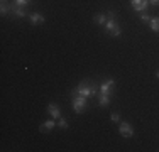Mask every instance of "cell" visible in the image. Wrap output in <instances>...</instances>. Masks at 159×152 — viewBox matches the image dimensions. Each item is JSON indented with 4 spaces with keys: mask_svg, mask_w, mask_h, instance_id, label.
Returning a JSON list of instances; mask_svg holds the SVG:
<instances>
[{
    "mask_svg": "<svg viewBox=\"0 0 159 152\" xmlns=\"http://www.w3.org/2000/svg\"><path fill=\"white\" fill-rule=\"evenodd\" d=\"M56 125H58V123H56V120H54V118H51V120H46V122H44V123H43V125H41V127H39V132L52 130V128H54Z\"/></svg>",
    "mask_w": 159,
    "mask_h": 152,
    "instance_id": "obj_9",
    "label": "cell"
},
{
    "mask_svg": "<svg viewBox=\"0 0 159 152\" xmlns=\"http://www.w3.org/2000/svg\"><path fill=\"white\" fill-rule=\"evenodd\" d=\"M93 20H95V24H98V25H105V22L108 20V15L100 12V14H97L95 17H93Z\"/></svg>",
    "mask_w": 159,
    "mask_h": 152,
    "instance_id": "obj_10",
    "label": "cell"
},
{
    "mask_svg": "<svg viewBox=\"0 0 159 152\" xmlns=\"http://www.w3.org/2000/svg\"><path fill=\"white\" fill-rule=\"evenodd\" d=\"M88 106V98L81 96V95H75L73 96V110L76 113H83Z\"/></svg>",
    "mask_w": 159,
    "mask_h": 152,
    "instance_id": "obj_3",
    "label": "cell"
},
{
    "mask_svg": "<svg viewBox=\"0 0 159 152\" xmlns=\"http://www.w3.org/2000/svg\"><path fill=\"white\" fill-rule=\"evenodd\" d=\"M113 88H115V79H113V78H107V79H105V81L102 83L100 86H98L100 93H105V95H108V96H112Z\"/></svg>",
    "mask_w": 159,
    "mask_h": 152,
    "instance_id": "obj_4",
    "label": "cell"
},
{
    "mask_svg": "<svg viewBox=\"0 0 159 152\" xmlns=\"http://www.w3.org/2000/svg\"><path fill=\"white\" fill-rule=\"evenodd\" d=\"M149 3H151L152 7H157V5H159V0H149Z\"/></svg>",
    "mask_w": 159,
    "mask_h": 152,
    "instance_id": "obj_19",
    "label": "cell"
},
{
    "mask_svg": "<svg viewBox=\"0 0 159 152\" xmlns=\"http://www.w3.org/2000/svg\"><path fill=\"white\" fill-rule=\"evenodd\" d=\"M130 5H132V9L137 10V12H146L151 3H149V0H130Z\"/></svg>",
    "mask_w": 159,
    "mask_h": 152,
    "instance_id": "obj_5",
    "label": "cell"
},
{
    "mask_svg": "<svg viewBox=\"0 0 159 152\" xmlns=\"http://www.w3.org/2000/svg\"><path fill=\"white\" fill-rule=\"evenodd\" d=\"M149 24H151V30L152 32H159V17H152L149 20Z\"/></svg>",
    "mask_w": 159,
    "mask_h": 152,
    "instance_id": "obj_13",
    "label": "cell"
},
{
    "mask_svg": "<svg viewBox=\"0 0 159 152\" xmlns=\"http://www.w3.org/2000/svg\"><path fill=\"white\" fill-rule=\"evenodd\" d=\"M27 17H29V20H31V24H32V25H41V24H44V20H46V19H44V15L41 14V12L29 14Z\"/></svg>",
    "mask_w": 159,
    "mask_h": 152,
    "instance_id": "obj_7",
    "label": "cell"
},
{
    "mask_svg": "<svg viewBox=\"0 0 159 152\" xmlns=\"http://www.w3.org/2000/svg\"><path fill=\"white\" fill-rule=\"evenodd\" d=\"M58 127H59V128H68V122H66V118L59 117V118H58Z\"/></svg>",
    "mask_w": 159,
    "mask_h": 152,
    "instance_id": "obj_16",
    "label": "cell"
},
{
    "mask_svg": "<svg viewBox=\"0 0 159 152\" xmlns=\"http://www.w3.org/2000/svg\"><path fill=\"white\" fill-rule=\"evenodd\" d=\"M9 12H12V5H7V2H2V7H0V14L7 15Z\"/></svg>",
    "mask_w": 159,
    "mask_h": 152,
    "instance_id": "obj_14",
    "label": "cell"
},
{
    "mask_svg": "<svg viewBox=\"0 0 159 152\" xmlns=\"http://www.w3.org/2000/svg\"><path fill=\"white\" fill-rule=\"evenodd\" d=\"M110 118H112V122H117V123H119L120 122V113H112Z\"/></svg>",
    "mask_w": 159,
    "mask_h": 152,
    "instance_id": "obj_17",
    "label": "cell"
},
{
    "mask_svg": "<svg viewBox=\"0 0 159 152\" xmlns=\"http://www.w3.org/2000/svg\"><path fill=\"white\" fill-rule=\"evenodd\" d=\"M12 12H14V15L16 17H19V19H22V17H27V12H25V9L24 7H16V5H12Z\"/></svg>",
    "mask_w": 159,
    "mask_h": 152,
    "instance_id": "obj_11",
    "label": "cell"
},
{
    "mask_svg": "<svg viewBox=\"0 0 159 152\" xmlns=\"http://www.w3.org/2000/svg\"><path fill=\"white\" fill-rule=\"evenodd\" d=\"M107 15H108V20L105 22V30H107L110 36H113V37L122 36V27H120L119 22L115 20V14L110 10V12H107Z\"/></svg>",
    "mask_w": 159,
    "mask_h": 152,
    "instance_id": "obj_2",
    "label": "cell"
},
{
    "mask_svg": "<svg viewBox=\"0 0 159 152\" xmlns=\"http://www.w3.org/2000/svg\"><path fill=\"white\" fill-rule=\"evenodd\" d=\"M97 96H98V105L100 106H108L110 105V96H108V95L100 93V95H97Z\"/></svg>",
    "mask_w": 159,
    "mask_h": 152,
    "instance_id": "obj_12",
    "label": "cell"
},
{
    "mask_svg": "<svg viewBox=\"0 0 159 152\" xmlns=\"http://www.w3.org/2000/svg\"><path fill=\"white\" fill-rule=\"evenodd\" d=\"M48 113L51 115V118H54V120H58L59 117H61V112H59V106L56 105V103H49V106H48Z\"/></svg>",
    "mask_w": 159,
    "mask_h": 152,
    "instance_id": "obj_8",
    "label": "cell"
},
{
    "mask_svg": "<svg viewBox=\"0 0 159 152\" xmlns=\"http://www.w3.org/2000/svg\"><path fill=\"white\" fill-rule=\"evenodd\" d=\"M156 76H157V78H159V71H157V73H156Z\"/></svg>",
    "mask_w": 159,
    "mask_h": 152,
    "instance_id": "obj_20",
    "label": "cell"
},
{
    "mask_svg": "<svg viewBox=\"0 0 159 152\" xmlns=\"http://www.w3.org/2000/svg\"><path fill=\"white\" fill-rule=\"evenodd\" d=\"M32 0H14V3L12 5H16V7H25V5H29Z\"/></svg>",
    "mask_w": 159,
    "mask_h": 152,
    "instance_id": "obj_15",
    "label": "cell"
},
{
    "mask_svg": "<svg viewBox=\"0 0 159 152\" xmlns=\"http://www.w3.org/2000/svg\"><path fill=\"white\" fill-rule=\"evenodd\" d=\"M2 2H7V0H2Z\"/></svg>",
    "mask_w": 159,
    "mask_h": 152,
    "instance_id": "obj_21",
    "label": "cell"
},
{
    "mask_svg": "<svg viewBox=\"0 0 159 152\" xmlns=\"http://www.w3.org/2000/svg\"><path fill=\"white\" fill-rule=\"evenodd\" d=\"M97 86L93 85V83H88V79H85V81H81L76 88L73 90V95H81V96L85 98H92V96H97Z\"/></svg>",
    "mask_w": 159,
    "mask_h": 152,
    "instance_id": "obj_1",
    "label": "cell"
},
{
    "mask_svg": "<svg viewBox=\"0 0 159 152\" xmlns=\"http://www.w3.org/2000/svg\"><path fill=\"white\" fill-rule=\"evenodd\" d=\"M119 132H120V135H122V137H134V128H132L127 122H120Z\"/></svg>",
    "mask_w": 159,
    "mask_h": 152,
    "instance_id": "obj_6",
    "label": "cell"
},
{
    "mask_svg": "<svg viewBox=\"0 0 159 152\" xmlns=\"http://www.w3.org/2000/svg\"><path fill=\"white\" fill-rule=\"evenodd\" d=\"M141 20H144V22H149L151 20V17L147 14H141Z\"/></svg>",
    "mask_w": 159,
    "mask_h": 152,
    "instance_id": "obj_18",
    "label": "cell"
}]
</instances>
